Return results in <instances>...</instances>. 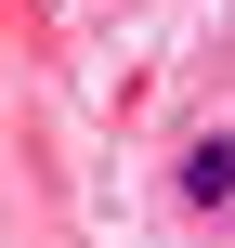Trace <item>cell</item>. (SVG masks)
<instances>
[{
    "label": "cell",
    "instance_id": "6da1fadb",
    "mask_svg": "<svg viewBox=\"0 0 235 248\" xmlns=\"http://www.w3.org/2000/svg\"><path fill=\"white\" fill-rule=\"evenodd\" d=\"M183 196H196V209H235V144H222V131L183 144Z\"/></svg>",
    "mask_w": 235,
    "mask_h": 248
}]
</instances>
